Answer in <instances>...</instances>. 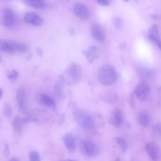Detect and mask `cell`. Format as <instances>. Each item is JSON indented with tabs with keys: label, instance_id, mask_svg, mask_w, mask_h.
Segmentation results:
<instances>
[{
	"label": "cell",
	"instance_id": "cell-1",
	"mask_svg": "<svg viewBox=\"0 0 161 161\" xmlns=\"http://www.w3.org/2000/svg\"><path fill=\"white\" fill-rule=\"evenodd\" d=\"M117 74L115 68L112 65L107 64L102 66L98 73L99 82L104 85H110L117 80Z\"/></svg>",
	"mask_w": 161,
	"mask_h": 161
},
{
	"label": "cell",
	"instance_id": "cell-2",
	"mask_svg": "<svg viewBox=\"0 0 161 161\" xmlns=\"http://www.w3.org/2000/svg\"><path fill=\"white\" fill-rule=\"evenodd\" d=\"M82 71L80 67L77 64L72 63L69 64L61 75L64 82L69 85L75 84L81 79Z\"/></svg>",
	"mask_w": 161,
	"mask_h": 161
},
{
	"label": "cell",
	"instance_id": "cell-3",
	"mask_svg": "<svg viewBox=\"0 0 161 161\" xmlns=\"http://www.w3.org/2000/svg\"><path fill=\"white\" fill-rule=\"evenodd\" d=\"M73 115L74 120L81 127L87 129L94 127L95 124L93 119L86 113L77 111L74 112Z\"/></svg>",
	"mask_w": 161,
	"mask_h": 161
},
{
	"label": "cell",
	"instance_id": "cell-4",
	"mask_svg": "<svg viewBox=\"0 0 161 161\" xmlns=\"http://www.w3.org/2000/svg\"><path fill=\"white\" fill-rule=\"evenodd\" d=\"M150 92L149 85L145 81H142L135 87L134 92L136 98L142 102L146 101L148 97Z\"/></svg>",
	"mask_w": 161,
	"mask_h": 161
},
{
	"label": "cell",
	"instance_id": "cell-5",
	"mask_svg": "<svg viewBox=\"0 0 161 161\" xmlns=\"http://www.w3.org/2000/svg\"><path fill=\"white\" fill-rule=\"evenodd\" d=\"M24 19L26 23L35 26H40L43 23L42 18L37 14L33 11H29L26 13L24 15Z\"/></svg>",
	"mask_w": 161,
	"mask_h": 161
},
{
	"label": "cell",
	"instance_id": "cell-6",
	"mask_svg": "<svg viewBox=\"0 0 161 161\" xmlns=\"http://www.w3.org/2000/svg\"><path fill=\"white\" fill-rule=\"evenodd\" d=\"M83 149L85 153L89 156L94 157L98 153V147L93 141L86 140L82 142Z\"/></svg>",
	"mask_w": 161,
	"mask_h": 161
},
{
	"label": "cell",
	"instance_id": "cell-7",
	"mask_svg": "<svg viewBox=\"0 0 161 161\" xmlns=\"http://www.w3.org/2000/svg\"><path fill=\"white\" fill-rule=\"evenodd\" d=\"M147 152L153 161H157L160 156V151L158 145L153 142L148 143L146 146Z\"/></svg>",
	"mask_w": 161,
	"mask_h": 161
},
{
	"label": "cell",
	"instance_id": "cell-8",
	"mask_svg": "<svg viewBox=\"0 0 161 161\" xmlns=\"http://www.w3.org/2000/svg\"><path fill=\"white\" fill-rule=\"evenodd\" d=\"M73 11L75 14L83 19H87L89 17L90 13L87 6L82 3H75L73 7Z\"/></svg>",
	"mask_w": 161,
	"mask_h": 161
},
{
	"label": "cell",
	"instance_id": "cell-9",
	"mask_svg": "<svg viewBox=\"0 0 161 161\" xmlns=\"http://www.w3.org/2000/svg\"><path fill=\"white\" fill-rule=\"evenodd\" d=\"M82 53L88 62L92 64L94 60L98 58L100 55L99 49L97 47L92 46L87 49L82 51Z\"/></svg>",
	"mask_w": 161,
	"mask_h": 161
},
{
	"label": "cell",
	"instance_id": "cell-10",
	"mask_svg": "<svg viewBox=\"0 0 161 161\" xmlns=\"http://www.w3.org/2000/svg\"><path fill=\"white\" fill-rule=\"evenodd\" d=\"M2 21L3 24L6 26H10L13 24L14 21V15L10 8H5L3 9Z\"/></svg>",
	"mask_w": 161,
	"mask_h": 161
},
{
	"label": "cell",
	"instance_id": "cell-11",
	"mask_svg": "<svg viewBox=\"0 0 161 161\" xmlns=\"http://www.w3.org/2000/svg\"><path fill=\"white\" fill-rule=\"evenodd\" d=\"M123 122V116L121 111L119 108L115 109L113 116L109 120L110 124L114 127L118 128L121 127Z\"/></svg>",
	"mask_w": 161,
	"mask_h": 161
},
{
	"label": "cell",
	"instance_id": "cell-12",
	"mask_svg": "<svg viewBox=\"0 0 161 161\" xmlns=\"http://www.w3.org/2000/svg\"><path fill=\"white\" fill-rule=\"evenodd\" d=\"M63 139L67 150L70 152H74L76 148V142L73 136L70 133H66L64 136Z\"/></svg>",
	"mask_w": 161,
	"mask_h": 161
},
{
	"label": "cell",
	"instance_id": "cell-13",
	"mask_svg": "<svg viewBox=\"0 0 161 161\" xmlns=\"http://www.w3.org/2000/svg\"><path fill=\"white\" fill-rule=\"evenodd\" d=\"M91 33L93 37L99 42H103L105 38L104 31L101 27L98 25H93L91 29Z\"/></svg>",
	"mask_w": 161,
	"mask_h": 161
},
{
	"label": "cell",
	"instance_id": "cell-14",
	"mask_svg": "<svg viewBox=\"0 0 161 161\" xmlns=\"http://www.w3.org/2000/svg\"><path fill=\"white\" fill-rule=\"evenodd\" d=\"M16 98L19 109L22 111L25 110V94L24 89L19 87L17 90Z\"/></svg>",
	"mask_w": 161,
	"mask_h": 161
},
{
	"label": "cell",
	"instance_id": "cell-15",
	"mask_svg": "<svg viewBox=\"0 0 161 161\" xmlns=\"http://www.w3.org/2000/svg\"><path fill=\"white\" fill-rule=\"evenodd\" d=\"M39 100L40 103L44 105L54 108L55 103L53 99L49 95L42 94L40 96Z\"/></svg>",
	"mask_w": 161,
	"mask_h": 161
},
{
	"label": "cell",
	"instance_id": "cell-16",
	"mask_svg": "<svg viewBox=\"0 0 161 161\" xmlns=\"http://www.w3.org/2000/svg\"><path fill=\"white\" fill-rule=\"evenodd\" d=\"M138 122L139 125L143 127L147 126L150 121V117L148 114L146 112H141L138 115Z\"/></svg>",
	"mask_w": 161,
	"mask_h": 161
},
{
	"label": "cell",
	"instance_id": "cell-17",
	"mask_svg": "<svg viewBox=\"0 0 161 161\" xmlns=\"http://www.w3.org/2000/svg\"><path fill=\"white\" fill-rule=\"evenodd\" d=\"M14 51L19 53H25L28 50V47L25 45L14 42H8Z\"/></svg>",
	"mask_w": 161,
	"mask_h": 161
},
{
	"label": "cell",
	"instance_id": "cell-18",
	"mask_svg": "<svg viewBox=\"0 0 161 161\" xmlns=\"http://www.w3.org/2000/svg\"><path fill=\"white\" fill-rule=\"evenodd\" d=\"M23 122L22 119L19 116H15L12 122L14 130L17 132H20L22 129Z\"/></svg>",
	"mask_w": 161,
	"mask_h": 161
},
{
	"label": "cell",
	"instance_id": "cell-19",
	"mask_svg": "<svg viewBox=\"0 0 161 161\" xmlns=\"http://www.w3.org/2000/svg\"><path fill=\"white\" fill-rule=\"evenodd\" d=\"M0 49L1 51L9 54H12L15 52L9 42L3 40L0 41Z\"/></svg>",
	"mask_w": 161,
	"mask_h": 161
},
{
	"label": "cell",
	"instance_id": "cell-20",
	"mask_svg": "<svg viewBox=\"0 0 161 161\" xmlns=\"http://www.w3.org/2000/svg\"><path fill=\"white\" fill-rule=\"evenodd\" d=\"M25 3L30 6L37 8H42L45 5L44 1L41 0H26Z\"/></svg>",
	"mask_w": 161,
	"mask_h": 161
},
{
	"label": "cell",
	"instance_id": "cell-21",
	"mask_svg": "<svg viewBox=\"0 0 161 161\" xmlns=\"http://www.w3.org/2000/svg\"><path fill=\"white\" fill-rule=\"evenodd\" d=\"M118 97V95L115 92L113 91H110L105 94L103 99L106 102H112L116 101Z\"/></svg>",
	"mask_w": 161,
	"mask_h": 161
},
{
	"label": "cell",
	"instance_id": "cell-22",
	"mask_svg": "<svg viewBox=\"0 0 161 161\" xmlns=\"http://www.w3.org/2000/svg\"><path fill=\"white\" fill-rule=\"evenodd\" d=\"M116 141L117 143L121 152L125 153L128 149V144L126 141L123 138L118 137L115 138Z\"/></svg>",
	"mask_w": 161,
	"mask_h": 161
},
{
	"label": "cell",
	"instance_id": "cell-23",
	"mask_svg": "<svg viewBox=\"0 0 161 161\" xmlns=\"http://www.w3.org/2000/svg\"><path fill=\"white\" fill-rule=\"evenodd\" d=\"M139 72L141 76L144 78H152L154 75L153 71L148 68H142L140 69Z\"/></svg>",
	"mask_w": 161,
	"mask_h": 161
},
{
	"label": "cell",
	"instance_id": "cell-24",
	"mask_svg": "<svg viewBox=\"0 0 161 161\" xmlns=\"http://www.w3.org/2000/svg\"><path fill=\"white\" fill-rule=\"evenodd\" d=\"M114 25L117 30H121L123 28V22L122 18L119 16H115L113 19Z\"/></svg>",
	"mask_w": 161,
	"mask_h": 161
},
{
	"label": "cell",
	"instance_id": "cell-25",
	"mask_svg": "<svg viewBox=\"0 0 161 161\" xmlns=\"http://www.w3.org/2000/svg\"><path fill=\"white\" fill-rule=\"evenodd\" d=\"M148 36H153L159 37L158 29V25L153 24L148 30Z\"/></svg>",
	"mask_w": 161,
	"mask_h": 161
},
{
	"label": "cell",
	"instance_id": "cell-26",
	"mask_svg": "<svg viewBox=\"0 0 161 161\" xmlns=\"http://www.w3.org/2000/svg\"><path fill=\"white\" fill-rule=\"evenodd\" d=\"M3 113L5 116L8 119L10 118L12 115V111L10 105L6 103L3 107Z\"/></svg>",
	"mask_w": 161,
	"mask_h": 161
},
{
	"label": "cell",
	"instance_id": "cell-27",
	"mask_svg": "<svg viewBox=\"0 0 161 161\" xmlns=\"http://www.w3.org/2000/svg\"><path fill=\"white\" fill-rule=\"evenodd\" d=\"M29 158L30 161H41L39 154L35 151H32L30 152Z\"/></svg>",
	"mask_w": 161,
	"mask_h": 161
},
{
	"label": "cell",
	"instance_id": "cell-28",
	"mask_svg": "<svg viewBox=\"0 0 161 161\" xmlns=\"http://www.w3.org/2000/svg\"><path fill=\"white\" fill-rule=\"evenodd\" d=\"M18 76V73L16 70H11L8 74V77L9 79H14L17 78Z\"/></svg>",
	"mask_w": 161,
	"mask_h": 161
},
{
	"label": "cell",
	"instance_id": "cell-29",
	"mask_svg": "<svg viewBox=\"0 0 161 161\" xmlns=\"http://www.w3.org/2000/svg\"><path fill=\"white\" fill-rule=\"evenodd\" d=\"M96 2L99 5L104 6H108L111 3V1L108 0H98Z\"/></svg>",
	"mask_w": 161,
	"mask_h": 161
},
{
	"label": "cell",
	"instance_id": "cell-30",
	"mask_svg": "<svg viewBox=\"0 0 161 161\" xmlns=\"http://www.w3.org/2000/svg\"><path fill=\"white\" fill-rule=\"evenodd\" d=\"M129 103L131 107L135 108V98L133 94L130 93V96Z\"/></svg>",
	"mask_w": 161,
	"mask_h": 161
},
{
	"label": "cell",
	"instance_id": "cell-31",
	"mask_svg": "<svg viewBox=\"0 0 161 161\" xmlns=\"http://www.w3.org/2000/svg\"><path fill=\"white\" fill-rule=\"evenodd\" d=\"M3 154L4 156L7 158L9 155V147L8 144H6L5 145L4 149L3 151Z\"/></svg>",
	"mask_w": 161,
	"mask_h": 161
},
{
	"label": "cell",
	"instance_id": "cell-32",
	"mask_svg": "<svg viewBox=\"0 0 161 161\" xmlns=\"http://www.w3.org/2000/svg\"><path fill=\"white\" fill-rule=\"evenodd\" d=\"M155 130L159 134H161V125L158 124L154 126Z\"/></svg>",
	"mask_w": 161,
	"mask_h": 161
},
{
	"label": "cell",
	"instance_id": "cell-33",
	"mask_svg": "<svg viewBox=\"0 0 161 161\" xmlns=\"http://www.w3.org/2000/svg\"><path fill=\"white\" fill-rule=\"evenodd\" d=\"M150 17L153 19H159V17L157 15L151 14L149 15Z\"/></svg>",
	"mask_w": 161,
	"mask_h": 161
},
{
	"label": "cell",
	"instance_id": "cell-34",
	"mask_svg": "<svg viewBox=\"0 0 161 161\" xmlns=\"http://www.w3.org/2000/svg\"><path fill=\"white\" fill-rule=\"evenodd\" d=\"M36 53L37 55L41 56L42 54V52L41 48L38 47L36 49Z\"/></svg>",
	"mask_w": 161,
	"mask_h": 161
},
{
	"label": "cell",
	"instance_id": "cell-35",
	"mask_svg": "<svg viewBox=\"0 0 161 161\" xmlns=\"http://www.w3.org/2000/svg\"><path fill=\"white\" fill-rule=\"evenodd\" d=\"M158 48L161 50V40H160L156 44Z\"/></svg>",
	"mask_w": 161,
	"mask_h": 161
},
{
	"label": "cell",
	"instance_id": "cell-36",
	"mask_svg": "<svg viewBox=\"0 0 161 161\" xmlns=\"http://www.w3.org/2000/svg\"><path fill=\"white\" fill-rule=\"evenodd\" d=\"M69 32L70 35H72L74 33V30L72 28L70 29L69 30Z\"/></svg>",
	"mask_w": 161,
	"mask_h": 161
},
{
	"label": "cell",
	"instance_id": "cell-37",
	"mask_svg": "<svg viewBox=\"0 0 161 161\" xmlns=\"http://www.w3.org/2000/svg\"><path fill=\"white\" fill-rule=\"evenodd\" d=\"M8 161H19L18 159L16 157H13L10 159Z\"/></svg>",
	"mask_w": 161,
	"mask_h": 161
},
{
	"label": "cell",
	"instance_id": "cell-38",
	"mask_svg": "<svg viewBox=\"0 0 161 161\" xmlns=\"http://www.w3.org/2000/svg\"><path fill=\"white\" fill-rule=\"evenodd\" d=\"M3 94V91L2 89L1 88L0 89V99L1 98Z\"/></svg>",
	"mask_w": 161,
	"mask_h": 161
},
{
	"label": "cell",
	"instance_id": "cell-39",
	"mask_svg": "<svg viewBox=\"0 0 161 161\" xmlns=\"http://www.w3.org/2000/svg\"><path fill=\"white\" fill-rule=\"evenodd\" d=\"M66 161H76L74 160H72V159H67V160H66Z\"/></svg>",
	"mask_w": 161,
	"mask_h": 161
},
{
	"label": "cell",
	"instance_id": "cell-40",
	"mask_svg": "<svg viewBox=\"0 0 161 161\" xmlns=\"http://www.w3.org/2000/svg\"><path fill=\"white\" fill-rule=\"evenodd\" d=\"M115 161H120V160L119 158H117Z\"/></svg>",
	"mask_w": 161,
	"mask_h": 161
},
{
	"label": "cell",
	"instance_id": "cell-41",
	"mask_svg": "<svg viewBox=\"0 0 161 161\" xmlns=\"http://www.w3.org/2000/svg\"></svg>",
	"mask_w": 161,
	"mask_h": 161
}]
</instances>
